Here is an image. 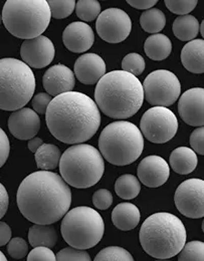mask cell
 I'll use <instances>...</instances> for the list:
<instances>
[{"label":"cell","mask_w":204,"mask_h":261,"mask_svg":"<svg viewBox=\"0 0 204 261\" xmlns=\"http://www.w3.org/2000/svg\"><path fill=\"white\" fill-rule=\"evenodd\" d=\"M16 201L21 214L34 224H54L68 212L71 191L62 176L40 170L23 179Z\"/></svg>","instance_id":"obj_1"},{"label":"cell","mask_w":204,"mask_h":261,"mask_svg":"<svg viewBox=\"0 0 204 261\" xmlns=\"http://www.w3.org/2000/svg\"><path fill=\"white\" fill-rule=\"evenodd\" d=\"M45 121L57 140L74 145L87 142L96 135L101 126V113L89 96L70 91L50 100Z\"/></svg>","instance_id":"obj_2"},{"label":"cell","mask_w":204,"mask_h":261,"mask_svg":"<svg viewBox=\"0 0 204 261\" xmlns=\"http://www.w3.org/2000/svg\"><path fill=\"white\" fill-rule=\"evenodd\" d=\"M95 100L106 116L125 120L133 117L144 101V92L137 76L125 70L107 72L97 83Z\"/></svg>","instance_id":"obj_3"},{"label":"cell","mask_w":204,"mask_h":261,"mask_svg":"<svg viewBox=\"0 0 204 261\" xmlns=\"http://www.w3.org/2000/svg\"><path fill=\"white\" fill-rule=\"evenodd\" d=\"M139 238L147 254L156 259H170L183 248L187 240V232L176 215L158 212L143 222Z\"/></svg>","instance_id":"obj_4"},{"label":"cell","mask_w":204,"mask_h":261,"mask_svg":"<svg viewBox=\"0 0 204 261\" xmlns=\"http://www.w3.org/2000/svg\"><path fill=\"white\" fill-rule=\"evenodd\" d=\"M60 173L68 185L85 189L95 186L102 179L105 162L102 154L88 144H74L63 153Z\"/></svg>","instance_id":"obj_5"},{"label":"cell","mask_w":204,"mask_h":261,"mask_svg":"<svg viewBox=\"0 0 204 261\" xmlns=\"http://www.w3.org/2000/svg\"><path fill=\"white\" fill-rule=\"evenodd\" d=\"M50 18L46 0H6L2 9L5 29L21 39L41 35L48 28Z\"/></svg>","instance_id":"obj_6"},{"label":"cell","mask_w":204,"mask_h":261,"mask_svg":"<svg viewBox=\"0 0 204 261\" xmlns=\"http://www.w3.org/2000/svg\"><path fill=\"white\" fill-rule=\"evenodd\" d=\"M99 149L103 158L115 166L134 163L142 155L144 137L136 125L127 121L111 123L102 130Z\"/></svg>","instance_id":"obj_7"},{"label":"cell","mask_w":204,"mask_h":261,"mask_svg":"<svg viewBox=\"0 0 204 261\" xmlns=\"http://www.w3.org/2000/svg\"><path fill=\"white\" fill-rule=\"evenodd\" d=\"M35 76L32 68L16 59L0 60V110L16 111L34 97Z\"/></svg>","instance_id":"obj_8"},{"label":"cell","mask_w":204,"mask_h":261,"mask_svg":"<svg viewBox=\"0 0 204 261\" xmlns=\"http://www.w3.org/2000/svg\"><path fill=\"white\" fill-rule=\"evenodd\" d=\"M61 231L64 240L78 249H90L103 238L105 224L99 212L88 206L75 207L63 217Z\"/></svg>","instance_id":"obj_9"},{"label":"cell","mask_w":204,"mask_h":261,"mask_svg":"<svg viewBox=\"0 0 204 261\" xmlns=\"http://www.w3.org/2000/svg\"><path fill=\"white\" fill-rule=\"evenodd\" d=\"M144 98L152 106L170 107L181 94V84L178 77L167 69L152 71L143 85Z\"/></svg>","instance_id":"obj_10"},{"label":"cell","mask_w":204,"mask_h":261,"mask_svg":"<svg viewBox=\"0 0 204 261\" xmlns=\"http://www.w3.org/2000/svg\"><path fill=\"white\" fill-rule=\"evenodd\" d=\"M178 120L166 107L155 106L146 111L140 122V130L148 141L164 144L173 139L178 130Z\"/></svg>","instance_id":"obj_11"},{"label":"cell","mask_w":204,"mask_h":261,"mask_svg":"<svg viewBox=\"0 0 204 261\" xmlns=\"http://www.w3.org/2000/svg\"><path fill=\"white\" fill-rule=\"evenodd\" d=\"M96 30L99 36L109 43L124 41L132 31L130 16L120 8H108L97 17Z\"/></svg>","instance_id":"obj_12"},{"label":"cell","mask_w":204,"mask_h":261,"mask_svg":"<svg viewBox=\"0 0 204 261\" xmlns=\"http://www.w3.org/2000/svg\"><path fill=\"white\" fill-rule=\"evenodd\" d=\"M174 202L178 211L185 217L199 219L204 216V181L188 179L176 189Z\"/></svg>","instance_id":"obj_13"},{"label":"cell","mask_w":204,"mask_h":261,"mask_svg":"<svg viewBox=\"0 0 204 261\" xmlns=\"http://www.w3.org/2000/svg\"><path fill=\"white\" fill-rule=\"evenodd\" d=\"M55 55L56 49L53 41L42 34L26 39L20 48L22 62L34 68H42L50 65Z\"/></svg>","instance_id":"obj_14"},{"label":"cell","mask_w":204,"mask_h":261,"mask_svg":"<svg viewBox=\"0 0 204 261\" xmlns=\"http://www.w3.org/2000/svg\"><path fill=\"white\" fill-rule=\"evenodd\" d=\"M178 112L181 119L189 126L201 127L204 124V90L193 88L179 98Z\"/></svg>","instance_id":"obj_15"},{"label":"cell","mask_w":204,"mask_h":261,"mask_svg":"<svg viewBox=\"0 0 204 261\" xmlns=\"http://www.w3.org/2000/svg\"><path fill=\"white\" fill-rule=\"evenodd\" d=\"M137 175L143 185L157 188L165 184L170 175V167L160 156H148L138 166Z\"/></svg>","instance_id":"obj_16"},{"label":"cell","mask_w":204,"mask_h":261,"mask_svg":"<svg viewBox=\"0 0 204 261\" xmlns=\"http://www.w3.org/2000/svg\"><path fill=\"white\" fill-rule=\"evenodd\" d=\"M8 129L18 140H30L40 129V119L34 110L23 107L11 113L8 118Z\"/></svg>","instance_id":"obj_17"},{"label":"cell","mask_w":204,"mask_h":261,"mask_svg":"<svg viewBox=\"0 0 204 261\" xmlns=\"http://www.w3.org/2000/svg\"><path fill=\"white\" fill-rule=\"evenodd\" d=\"M42 84L47 94L56 97L73 90L74 73L66 65H53L44 72Z\"/></svg>","instance_id":"obj_18"},{"label":"cell","mask_w":204,"mask_h":261,"mask_svg":"<svg viewBox=\"0 0 204 261\" xmlns=\"http://www.w3.org/2000/svg\"><path fill=\"white\" fill-rule=\"evenodd\" d=\"M63 41L69 51L82 54L93 46L95 34L89 24L83 21H74L68 24L64 31Z\"/></svg>","instance_id":"obj_19"},{"label":"cell","mask_w":204,"mask_h":261,"mask_svg":"<svg viewBox=\"0 0 204 261\" xmlns=\"http://www.w3.org/2000/svg\"><path fill=\"white\" fill-rule=\"evenodd\" d=\"M73 71L82 84L95 85L106 73V64L100 56L86 54L75 61Z\"/></svg>","instance_id":"obj_20"},{"label":"cell","mask_w":204,"mask_h":261,"mask_svg":"<svg viewBox=\"0 0 204 261\" xmlns=\"http://www.w3.org/2000/svg\"><path fill=\"white\" fill-rule=\"evenodd\" d=\"M181 62L190 72H204V41L202 39H192L182 48Z\"/></svg>","instance_id":"obj_21"},{"label":"cell","mask_w":204,"mask_h":261,"mask_svg":"<svg viewBox=\"0 0 204 261\" xmlns=\"http://www.w3.org/2000/svg\"><path fill=\"white\" fill-rule=\"evenodd\" d=\"M140 219V210L132 203H120L112 212V221L114 225L122 231H130L136 228Z\"/></svg>","instance_id":"obj_22"},{"label":"cell","mask_w":204,"mask_h":261,"mask_svg":"<svg viewBox=\"0 0 204 261\" xmlns=\"http://www.w3.org/2000/svg\"><path fill=\"white\" fill-rule=\"evenodd\" d=\"M172 170L180 175L192 173L198 164L196 153L187 147H179L171 153L169 158Z\"/></svg>","instance_id":"obj_23"},{"label":"cell","mask_w":204,"mask_h":261,"mask_svg":"<svg viewBox=\"0 0 204 261\" xmlns=\"http://www.w3.org/2000/svg\"><path fill=\"white\" fill-rule=\"evenodd\" d=\"M144 50L149 59L153 61H163L170 56L172 42L165 34L154 33L146 39Z\"/></svg>","instance_id":"obj_24"},{"label":"cell","mask_w":204,"mask_h":261,"mask_svg":"<svg viewBox=\"0 0 204 261\" xmlns=\"http://www.w3.org/2000/svg\"><path fill=\"white\" fill-rule=\"evenodd\" d=\"M29 241L33 247L53 248L58 242V233L52 224H35L29 231Z\"/></svg>","instance_id":"obj_25"},{"label":"cell","mask_w":204,"mask_h":261,"mask_svg":"<svg viewBox=\"0 0 204 261\" xmlns=\"http://www.w3.org/2000/svg\"><path fill=\"white\" fill-rule=\"evenodd\" d=\"M200 23L193 15H179L173 22V33L182 41H190L195 39L199 33Z\"/></svg>","instance_id":"obj_26"},{"label":"cell","mask_w":204,"mask_h":261,"mask_svg":"<svg viewBox=\"0 0 204 261\" xmlns=\"http://www.w3.org/2000/svg\"><path fill=\"white\" fill-rule=\"evenodd\" d=\"M61 156V150L53 144H42L34 153L37 168L46 171H52L59 166Z\"/></svg>","instance_id":"obj_27"},{"label":"cell","mask_w":204,"mask_h":261,"mask_svg":"<svg viewBox=\"0 0 204 261\" xmlns=\"http://www.w3.org/2000/svg\"><path fill=\"white\" fill-rule=\"evenodd\" d=\"M140 24L146 33H160L166 25V17L160 9L149 8L141 14Z\"/></svg>","instance_id":"obj_28"},{"label":"cell","mask_w":204,"mask_h":261,"mask_svg":"<svg viewBox=\"0 0 204 261\" xmlns=\"http://www.w3.org/2000/svg\"><path fill=\"white\" fill-rule=\"evenodd\" d=\"M115 191L117 195L124 200L134 199L141 191L140 181L134 175H122L117 179L115 183Z\"/></svg>","instance_id":"obj_29"},{"label":"cell","mask_w":204,"mask_h":261,"mask_svg":"<svg viewBox=\"0 0 204 261\" xmlns=\"http://www.w3.org/2000/svg\"><path fill=\"white\" fill-rule=\"evenodd\" d=\"M74 8L78 17L83 21H93L101 13V4L98 0H79Z\"/></svg>","instance_id":"obj_30"},{"label":"cell","mask_w":204,"mask_h":261,"mask_svg":"<svg viewBox=\"0 0 204 261\" xmlns=\"http://www.w3.org/2000/svg\"><path fill=\"white\" fill-rule=\"evenodd\" d=\"M179 261H203L204 243L202 241H190L185 243L180 250Z\"/></svg>","instance_id":"obj_31"},{"label":"cell","mask_w":204,"mask_h":261,"mask_svg":"<svg viewBox=\"0 0 204 261\" xmlns=\"http://www.w3.org/2000/svg\"><path fill=\"white\" fill-rule=\"evenodd\" d=\"M96 261H133L132 254L123 247L109 246L101 250L95 257Z\"/></svg>","instance_id":"obj_32"},{"label":"cell","mask_w":204,"mask_h":261,"mask_svg":"<svg viewBox=\"0 0 204 261\" xmlns=\"http://www.w3.org/2000/svg\"><path fill=\"white\" fill-rule=\"evenodd\" d=\"M52 17L56 19H63L68 17L74 10L75 0H46Z\"/></svg>","instance_id":"obj_33"},{"label":"cell","mask_w":204,"mask_h":261,"mask_svg":"<svg viewBox=\"0 0 204 261\" xmlns=\"http://www.w3.org/2000/svg\"><path fill=\"white\" fill-rule=\"evenodd\" d=\"M122 69L138 76L142 74L145 69V61L143 57L138 54H129L122 61Z\"/></svg>","instance_id":"obj_34"},{"label":"cell","mask_w":204,"mask_h":261,"mask_svg":"<svg viewBox=\"0 0 204 261\" xmlns=\"http://www.w3.org/2000/svg\"><path fill=\"white\" fill-rule=\"evenodd\" d=\"M166 7L172 13L185 15L190 13L196 7L198 0H164Z\"/></svg>","instance_id":"obj_35"},{"label":"cell","mask_w":204,"mask_h":261,"mask_svg":"<svg viewBox=\"0 0 204 261\" xmlns=\"http://www.w3.org/2000/svg\"><path fill=\"white\" fill-rule=\"evenodd\" d=\"M7 252L14 259H21L29 253V245L21 237H15L8 241Z\"/></svg>","instance_id":"obj_36"},{"label":"cell","mask_w":204,"mask_h":261,"mask_svg":"<svg viewBox=\"0 0 204 261\" xmlns=\"http://www.w3.org/2000/svg\"><path fill=\"white\" fill-rule=\"evenodd\" d=\"M57 260L59 261H90V254L83 249H78L72 246L62 249L57 255Z\"/></svg>","instance_id":"obj_37"},{"label":"cell","mask_w":204,"mask_h":261,"mask_svg":"<svg viewBox=\"0 0 204 261\" xmlns=\"http://www.w3.org/2000/svg\"><path fill=\"white\" fill-rule=\"evenodd\" d=\"M29 261H55L57 260L56 254L53 250L45 246H36L29 253Z\"/></svg>","instance_id":"obj_38"},{"label":"cell","mask_w":204,"mask_h":261,"mask_svg":"<svg viewBox=\"0 0 204 261\" xmlns=\"http://www.w3.org/2000/svg\"><path fill=\"white\" fill-rule=\"evenodd\" d=\"M93 203L99 210H106L111 207L113 203V195L107 189H100L93 195Z\"/></svg>","instance_id":"obj_39"},{"label":"cell","mask_w":204,"mask_h":261,"mask_svg":"<svg viewBox=\"0 0 204 261\" xmlns=\"http://www.w3.org/2000/svg\"><path fill=\"white\" fill-rule=\"evenodd\" d=\"M190 145L192 150L199 155L204 154V128L198 127L190 136Z\"/></svg>","instance_id":"obj_40"},{"label":"cell","mask_w":204,"mask_h":261,"mask_svg":"<svg viewBox=\"0 0 204 261\" xmlns=\"http://www.w3.org/2000/svg\"><path fill=\"white\" fill-rule=\"evenodd\" d=\"M32 98H33L32 103L34 107V112H36L37 114H40V115H44L46 113L47 107L52 100L50 95H48L47 93H39Z\"/></svg>","instance_id":"obj_41"},{"label":"cell","mask_w":204,"mask_h":261,"mask_svg":"<svg viewBox=\"0 0 204 261\" xmlns=\"http://www.w3.org/2000/svg\"><path fill=\"white\" fill-rule=\"evenodd\" d=\"M10 153V143L6 133L0 128V168L6 163Z\"/></svg>","instance_id":"obj_42"},{"label":"cell","mask_w":204,"mask_h":261,"mask_svg":"<svg viewBox=\"0 0 204 261\" xmlns=\"http://www.w3.org/2000/svg\"><path fill=\"white\" fill-rule=\"evenodd\" d=\"M9 197L5 187L0 183V219L5 215L8 209Z\"/></svg>","instance_id":"obj_43"},{"label":"cell","mask_w":204,"mask_h":261,"mask_svg":"<svg viewBox=\"0 0 204 261\" xmlns=\"http://www.w3.org/2000/svg\"><path fill=\"white\" fill-rule=\"evenodd\" d=\"M129 5L136 9H149L152 8L159 0H126Z\"/></svg>","instance_id":"obj_44"},{"label":"cell","mask_w":204,"mask_h":261,"mask_svg":"<svg viewBox=\"0 0 204 261\" xmlns=\"http://www.w3.org/2000/svg\"><path fill=\"white\" fill-rule=\"evenodd\" d=\"M11 229L7 223L0 221V247L4 246L8 243L11 238Z\"/></svg>","instance_id":"obj_45"},{"label":"cell","mask_w":204,"mask_h":261,"mask_svg":"<svg viewBox=\"0 0 204 261\" xmlns=\"http://www.w3.org/2000/svg\"><path fill=\"white\" fill-rule=\"evenodd\" d=\"M42 144H43V142H42V140H41L40 138L34 137V138L30 139V142H29V145H28V146H29L30 151L33 152L34 154V153L37 151V149H38Z\"/></svg>","instance_id":"obj_46"},{"label":"cell","mask_w":204,"mask_h":261,"mask_svg":"<svg viewBox=\"0 0 204 261\" xmlns=\"http://www.w3.org/2000/svg\"><path fill=\"white\" fill-rule=\"evenodd\" d=\"M6 257H5V255L0 251V261H6Z\"/></svg>","instance_id":"obj_47"},{"label":"cell","mask_w":204,"mask_h":261,"mask_svg":"<svg viewBox=\"0 0 204 261\" xmlns=\"http://www.w3.org/2000/svg\"><path fill=\"white\" fill-rule=\"evenodd\" d=\"M1 22H2V15L0 14V24H1Z\"/></svg>","instance_id":"obj_48"}]
</instances>
